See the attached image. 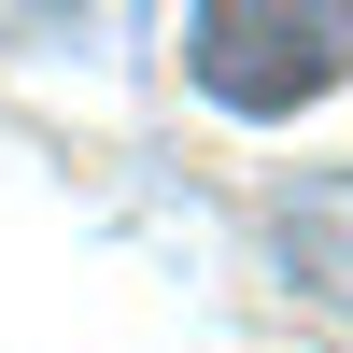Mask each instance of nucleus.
I'll list each match as a JSON object with an SVG mask.
<instances>
[{"mask_svg": "<svg viewBox=\"0 0 353 353\" xmlns=\"http://www.w3.org/2000/svg\"><path fill=\"white\" fill-rule=\"evenodd\" d=\"M184 71L212 113H311L353 85V0H198L184 14Z\"/></svg>", "mask_w": 353, "mask_h": 353, "instance_id": "1", "label": "nucleus"}, {"mask_svg": "<svg viewBox=\"0 0 353 353\" xmlns=\"http://www.w3.org/2000/svg\"><path fill=\"white\" fill-rule=\"evenodd\" d=\"M269 254L311 283V297H353V170H325V184H283V198H269Z\"/></svg>", "mask_w": 353, "mask_h": 353, "instance_id": "2", "label": "nucleus"}]
</instances>
